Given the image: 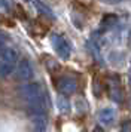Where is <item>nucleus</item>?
<instances>
[{
    "label": "nucleus",
    "mask_w": 131,
    "mask_h": 132,
    "mask_svg": "<svg viewBox=\"0 0 131 132\" xmlns=\"http://www.w3.org/2000/svg\"><path fill=\"white\" fill-rule=\"evenodd\" d=\"M115 117H116V111L113 108H104V110H101L100 120L104 125H112L113 122H115Z\"/></svg>",
    "instance_id": "obj_1"
},
{
    "label": "nucleus",
    "mask_w": 131,
    "mask_h": 132,
    "mask_svg": "<svg viewBox=\"0 0 131 132\" xmlns=\"http://www.w3.org/2000/svg\"><path fill=\"white\" fill-rule=\"evenodd\" d=\"M101 22H103V24H101V25H103V28H104V30H107V28L113 27V25L118 22V16H115V15H106V16L103 18V21H101Z\"/></svg>",
    "instance_id": "obj_2"
},
{
    "label": "nucleus",
    "mask_w": 131,
    "mask_h": 132,
    "mask_svg": "<svg viewBox=\"0 0 131 132\" xmlns=\"http://www.w3.org/2000/svg\"><path fill=\"white\" fill-rule=\"evenodd\" d=\"M121 132H131V122L130 120H125L122 126H121Z\"/></svg>",
    "instance_id": "obj_3"
},
{
    "label": "nucleus",
    "mask_w": 131,
    "mask_h": 132,
    "mask_svg": "<svg viewBox=\"0 0 131 132\" xmlns=\"http://www.w3.org/2000/svg\"><path fill=\"white\" fill-rule=\"evenodd\" d=\"M94 132H103V131H101L100 128H95V131H94Z\"/></svg>",
    "instance_id": "obj_4"
}]
</instances>
